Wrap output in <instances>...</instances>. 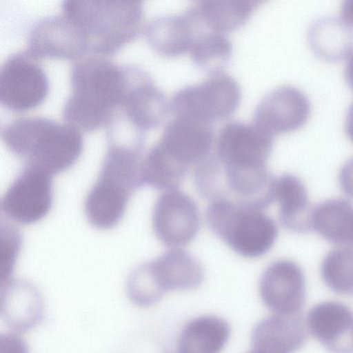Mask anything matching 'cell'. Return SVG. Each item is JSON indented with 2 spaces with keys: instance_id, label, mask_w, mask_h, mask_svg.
<instances>
[{
  "instance_id": "cell-15",
  "label": "cell",
  "mask_w": 353,
  "mask_h": 353,
  "mask_svg": "<svg viewBox=\"0 0 353 353\" xmlns=\"http://www.w3.org/2000/svg\"><path fill=\"white\" fill-rule=\"evenodd\" d=\"M310 113L307 97L292 85H282L265 95L257 104L253 123L273 135L294 131L303 126Z\"/></svg>"
},
{
  "instance_id": "cell-20",
  "label": "cell",
  "mask_w": 353,
  "mask_h": 353,
  "mask_svg": "<svg viewBox=\"0 0 353 353\" xmlns=\"http://www.w3.org/2000/svg\"><path fill=\"white\" fill-rule=\"evenodd\" d=\"M306 339L305 322L300 314H272L254 327L250 350L254 353H294Z\"/></svg>"
},
{
  "instance_id": "cell-31",
  "label": "cell",
  "mask_w": 353,
  "mask_h": 353,
  "mask_svg": "<svg viewBox=\"0 0 353 353\" xmlns=\"http://www.w3.org/2000/svg\"><path fill=\"white\" fill-rule=\"evenodd\" d=\"M0 353H29L26 341L15 333L0 335Z\"/></svg>"
},
{
  "instance_id": "cell-29",
  "label": "cell",
  "mask_w": 353,
  "mask_h": 353,
  "mask_svg": "<svg viewBox=\"0 0 353 353\" xmlns=\"http://www.w3.org/2000/svg\"><path fill=\"white\" fill-rule=\"evenodd\" d=\"M321 274L334 292L353 295V248L339 246L330 251L322 261Z\"/></svg>"
},
{
  "instance_id": "cell-23",
  "label": "cell",
  "mask_w": 353,
  "mask_h": 353,
  "mask_svg": "<svg viewBox=\"0 0 353 353\" xmlns=\"http://www.w3.org/2000/svg\"><path fill=\"white\" fill-rule=\"evenodd\" d=\"M307 39L313 52L328 61H341L353 53V28L339 17L315 21L308 30Z\"/></svg>"
},
{
  "instance_id": "cell-28",
  "label": "cell",
  "mask_w": 353,
  "mask_h": 353,
  "mask_svg": "<svg viewBox=\"0 0 353 353\" xmlns=\"http://www.w3.org/2000/svg\"><path fill=\"white\" fill-rule=\"evenodd\" d=\"M190 54L194 63L212 74L221 73L232 55V45L223 33L207 30L196 39Z\"/></svg>"
},
{
  "instance_id": "cell-27",
  "label": "cell",
  "mask_w": 353,
  "mask_h": 353,
  "mask_svg": "<svg viewBox=\"0 0 353 353\" xmlns=\"http://www.w3.org/2000/svg\"><path fill=\"white\" fill-rule=\"evenodd\" d=\"M188 171V168L170 157L157 143L143 157V183L158 190H177Z\"/></svg>"
},
{
  "instance_id": "cell-7",
  "label": "cell",
  "mask_w": 353,
  "mask_h": 353,
  "mask_svg": "<svg viewBox=\"0 0 353 353\" xmlns=\"http://www.w3.org/2000/svg\"><path fill=\"white\" fill-rule=\"evenodd\" d=\"M194 180L198 192L211 202L226 201L263 210L275 201L276 178L268 168L229 170L210 154L195 168Z\"/></svg>"
},
{
  "instance_id": "cell-17",
  "label": "cell",
  "mask_w": 353,
  "mask_h": 353,
  "mask_svg": "<svg viewBox=\"0 0 353 353\" xmlns=\"http://www.w3.org/2000/svg\"><path fill=\"white\" fill-rule=\"evenodd\" d=\"M207 30L192 5L181 14L154 18L147 25L145 36L158 54L174 57L190 52L197 37Z\"/></svg>"
},
{
  "instance_id": "cell-35",
  "label": "cell",
  "mask_w": 353,
  "mask_h": 353,
  "mask_svg": "<svg viewBox=\"0 0 353 353\" xmlns=\"http://www.w3.org/2000/svg\"><path fill=\"white\" fill-rule=\"evenodd\" d=\"M344 75L347 84L353 90V53L348 57L346 62Z\"/></svg>"
},
{
  "instance_id": "cell-8",
  "label": "cell",
  "mask_w": 353,
  "mask_h": 353,
  "mask_svg": "<svg viewBox=\"0 0 353 353\" xmlns=\"http://www.w3.org/2000/svg\"><path fill=\"white\" fill-rule=\"evenodd\" d=\"M241 97L237 82L221 72L177 90L170 101V110L175 117L211 124L231 116L238 108Z\"/></svg>"
},
{
  "instance_id": "cell-12",
  "label": "cell",
  "mask_w": 353,
  "mask_h": 353,
  "mask_svg": "<svg viewBox=\"0 0 353 353\" xmlns=\"http://www.w3.org/2000/svg\"><path fill=\"white\" fill-rule=\"evenodd\" d=\"M152 228L157 237L166 246L178 248L188 245L200 228L196 203L181 190L165 191L155 202Z\"/></svg>"
},
{
  "instance_id": "cell-10",
  "label": "cell",
  "mask_w": 353,
  "mask_h": 353,
  "mask_svg": "<svg viewBox=\"0 0 353 353\" xmlns=\"http://www.w3.org/2000/svg\"><path fill=\"white\" fill-rule=\"evenodd\" d=\"M52 203V176L25 164L3 195L1 210L12 221L30 225L46 217Z\"/></svg>"
},
{
  "instance_id": "cell-25",
  "label": "cell",
  "mask_w": 353,
  "mask_h": 353,
  "mask_svg": "<svg viewBox=\"0 0 353 353\" xmlns=\"http://www.w3.org/2000/svg\"><path fill=\"white\" fill-rule=\"evenodd\" d=\"M228 323L212 315L196 317L183 329L177 353H221L230 336Z\"/></svg>"
},
{
  "instance_id": "cell-16",
  "label": "cell",
  "mask_w": 353,
  "mask_h": 353,
  "mask_svg": "<svg viewBox=\"0 0 353 353\" xmlns=\"http://www.w3.org/2000/svg\"><path fill=\"white\" fill-rule=\"evenodd\" d=\"M213 143L210 123L179 117L166 124L157 142L170 157L188 169L210 155Z\"/></svg>"
},
{
  "instance_id": "cell-5",
  "label": "cell",
  "mask_w": 353,
  "mask_h": 353,
  "mask_svg": "<svg viewBox=\"0 0 353 353\" xmlns=\"http://www.w3.org/2000/svg\"><path fill=\"white\" fill-rule=\"evenodd\" d=\"M203 279L199 261L185 250L173 248L137 267L128 276L126 290L134 304L148 307L169 291L197 288Z\"/></svg>"
},
{
  "instance_id": "cell-14",
  "label": "cell",
  "mask_w": 353,
  "mask_h": 353,
  "mask_svg": "<svg viewBox=\"0 0 353 353\" xmlns=\"http://www.w3.org/2000/svg\"><path fill=\"white\" fill-rule=\"evenodd\" d=\"M259 294L264 305L276 314H300L305 300V280L295 262L281 259L272 262L259 281Z\"/></svg>"
},
{
  "instance_id": "cell-6",
  "label": "cell",
  "mask_w": 353,
  "mask_h": 353,
  "mask_svg": "<svg viewBox=\"0 0 353 353\" xmlns=\"http://www.w3.org/2000/svg\"><path fill=\"white\" fill-rule=\"evenodd\" d=\"M210 229L235 252L256 258L274 244L278 228L263 210L226 201H212L205 211Z\"/></svg>"
},
{
  "instance_id": "cell-13",
  "label": "cell",
  "mask_w": 353,
  "mask_h": 353,
  "mask_svg": "<svg viewBox=\"0 0 353 353\" xmlns=\"http://www.w3.org/2000/svg\"><path fill=\"white\" fill-rule=\"evenodd\" d=\"M170 110L165 94L141 68L127 65V81L118 111L145 132L159 126Z\"/></svg>"
},
{
  "instance_id": "cell-33",
  "label": "cell",
  "mask_w": 353,
  "mask_h": 353,
  "mask_svg": "<svg viewBox=\"0 0 353 353\" xmlns=\"http://www.w3.org/2000/svg\"><path fill=\"white\" fill-rule=\"evenodd\" d=\"M340 12L341 19L349 25H353V0L344 1Z\"/></svg>"
},
{
  "instance_id": "cell-21",
  "label": "cell",
  "mask_w": 353,
  "mask_h": 353,
  "mask_svg": "<svg viewBox=\"0 0 353 353\" xmlns=\"http://www.w3.org/2000/svg\"><path fill=\"white\" fill-rule=\"evenodd\" d=\"M43 301L38 289L23 280L11 279L1 284V316L10 329L26 332L41 320Z\"/></svg>"
},
{
  "instance_id": "cell-30",
  "label": "cell",
  "mask_w": 353,
  "mask_h": 353,
  "mask_svg": "<svg viewBox=\"0 0 353 353\" xmlns=\"http://www.w3.org/2000/svg\"><path fill=\"white\" fill-rule=\"evenodd\" d=\"M22 238L19 230L8 223L1 224L0 268L1 284L11 280L20 252Z\"/></svg>"
},
{
  "instance_id": "cell-3",
  "label": "cell",
  "mask_w": 353,
  "mask_h": 353,
  "mask_svg": "<svg viewBox=\"0 0 353 353\" xmlns=\"http://www.w3.org/2000/svg\"><path fill=\"white\" fill-rule=\"evenodd\" d=\"M99 176L87 194L84 210L94 228L110 230L122 219L131 196L143 185L141 164L144 146L108 141Z\"/></svg>"
},
{
  "instance_id": "cell-24",
  "label": "cell",
  "mask_w": 353,
  "mask_h": 353,
  "mask_svg": "<svg viewBox=\"0 0 353 353\" xmlns=\"http://www.w3.org/2000/svg\"><path fill=\"white\" fill-rule=\"evenodd\" d=\"M312 229L332 243L353 248V205L342 199L319 203L312 209Z\"/></svg>"
},
{
  "instance_id": "cell-32",
  "label": "cell",
  "mask_w": 353,
  "mask_h": 353,
  "mask_svg": "<svg viewBox=\"0 0 353 353\" xmlns=\"http://www.w3.org/2000/svg\"><path fill=\"white\" fill-rule=\"evenodd\" d=\"M339 179L342 190L347 196L353 199V157L342 166Z\"/></svg>"
},
{
  "instance_id": "cell-11",
  "label": "cell",
  "mask_w": 353,
  "mask_h": 353,
  "mask_svg": "<svg viewBox=\"0 0 353 353\" xmlns=\"http://www.w3.org/2000/svg\"><path fill=\"white\" fill-rule=\"evenodd\" d=\"M49 81L43 68L27 51L12 54L0 70V101L6 108L24 112L46 99Z\"/></svg>"
},
{
  "instance_id": "cell-19",
  "label": "cell",
  "mask_w": 353,
  "mask_h": 353,
  "mask_svg": "<svg viewBox=\"0 0 353 353\" xmlns=\"http://www.w3.org/2000/svg\"><path fill=\"white\" fill-rule=\"evenodd\" d=\"M311 335L331 353H353V312L333 301L314 305L305 319Z\"/></svg>"
},
{
  "instance_id": "cell-9",
  "label": "cell",
  "mask_w": 353,
  "mask_h": 353,
  "mask_svg": "<svg viewBox=\"0 0 353 353\" xmlns=\"http://www.w3.org/2000/svg\"><path fill=\"white\" fill-rule=\"evenodd\" d=\"M274 136L254 123L232 121L220 130L213 154L223 168L233 171L266 169Z\"/></svg>"
},
{
  "instance_id": "cell-34",
  "label": "cell",
  "mask_w": 353,
  "mask_h": 353,
  "mask_svg": "<svg viewBox=\"0 0 353 353\" xmlns=\"http://www.w3.org/2000/svg\"><path fill=\"white\" fill-rule=\"evenodd\" d=\"M345 129L347 137L353 143V101L350 103L347 110Z\"/></svg>"
},
{
  "instance_id": "cell-18",
  "label": "cell",
  "mask_w": 353,
  "mask_h": 353,
  "mask_svg": "<svg viewBox=\"0 0 353 353\" xmlns=\"http://www.w3.org/2000/svg\"><path fill=\"white\" fill-rule=\"evenodd\" d=\"M27 52L36 59H75L88 53L81 36L62 14L43 17L34 23Z\"/></svg>"
},
{
  "instance_id": "cell-2",
  "label": "cell",
  "mask_w": 353,
  "mask_h": 353,
  "mask_svg": "<svg viewBox=\"0 0 353 353\" xmlns=\"http://www.w3.org/2000/svg\"><path fill=\"white\" fill-rule=\"evenodd\" d=\"M1 138L16 157L52 176L70 168L80 157V130L43 117H23L6 124Z\"/></svg>"
},
{
  "instance_id": "cell-22",
  "label": "cell",
  "mask_w": 353,
  "mask_h": 353,
  "mask_svg": "<svg viewBox=\"0 0 353 353\" xmlns=\"http://www.w3.org/2000/svg\"><path fill=\"white\" fill-rule=\"evenodd\" d=\"M275 201L279 204V215L288 230L303 233L312 230V208L303 182L295 175L284 174L276 179Z\"/></svg>"
},
{
  "instance_id": "cell-26",
  "label": "cell",
  "mask_w": 353,
  "mask_h": 353,
  "mask_svg": "<svg viewBox=\"0 0 353 353\" xmlns=\"http://www.w3.org/2000/svg\"><path fill=\"white\" fill-rule=\"evenodd\" d=\"M261 1H200L194 4L205 26L213 31L225 33L242 27Z\"/></svg>"
},
{
  "instance_id": "cell-4",
  "label": "cell",
  "mask_w": 353,
  "mask_h": 353,
  "mask_svg": "<svg viewBox=\"0 0 353 353\" xmlns=\"http://www.w3.org/2000/svg\"><path fill=\"white\" fill-rule=\"evenodd\" d=\"M62 14L74 26L88 53L114 54L139 33L143 4L132 0H65Z\"/></svg>"
},
{
  "instance_id": "cell-1",
  "label": "cell",
  "mask_w": 353,
  "mask_h": 353,
  "mask_svg": "<svg viewBox=\"0 0 353 353\" xmlns=\"http://www.w3.org/2000/svg\"><path fill=\"white\" fill-rule=\"evenodd\" d=\"M71 92L63 108L67 123L79 130L108 125L122 102L127 67L103 57L75 62L70 70Z\"/></svg>"
}]
</instances>
